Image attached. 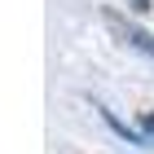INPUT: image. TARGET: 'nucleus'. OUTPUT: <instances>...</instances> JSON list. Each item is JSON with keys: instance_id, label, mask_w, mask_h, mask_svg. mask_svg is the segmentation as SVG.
<instances>
[{"instance_id": "1", "label": "nucleus", "mask_w": 154, "mask_h": 154, "mask_svg": "<svg viewBox=\"0 0 154 154\" xmlns=\"http://www.w3.org/2000/svg\"><path fill=\"white\" fill-rule=\"evenodd\" d=\"M119 31H123V40H128L132 48H141V53H150V57H154V40L145 35V31H128V26H119Z\"/></svg>"}, {"instance_id": "2", "label": "nucleus", "mask_w": 154, "mask_h": 154, "mask_svg": "<svg viewBox=\"0 0 154 154\" xmlns=\"http://www.w3.org/2000/svg\"><path fill=\"white\" fill-rule=\"evenodd\" d=\"M132 9H137V13H145V9H150V0H132Z\"/></svg>"}, {"instance_id": "3", "label": "nucleus", "mask_w": 154, "mask_h": 154, "mask_svg": "<svg viewBox=\"0 0 154 154\" xmlns=\"http://www.w3.org/2000/svg\"><path fill=\"white\" fill-rule=\"evenodd\" d=\"M145 128H150V132H154V115H150V119H145Z\"/></svg>"}]
</instances>
